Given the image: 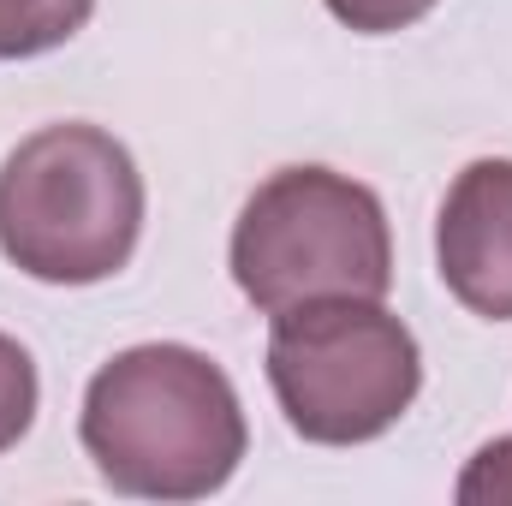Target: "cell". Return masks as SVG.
I'll return each instance as SVG.
<instances>
[{"mask_svg":"<svg viewBox=\"0 0 512 506\" xmlns=\"http://www.w3.org/2000/svg\"><path fill=\"white\" fill-rule=\"evenodd\" d=\"M78 441L96 477L137 501H203L233 483L251 429L227 370L197 346H131L84 387Z\"/></svg>","mask_w":512,"mask_h":506,"instance_id":"cell-1","label":"cell"},{"mask_svg":"<svg viewBox=\"0 0 512 506\" xmlns=\"http://www.w3.org/2000/svg\"><path fill=\"white\" fill-rule=\"evenodd\" d=\"M143 233V173L102 126L30 131L0 161V256L48 286L120 274Z\"/></svg>","mask_w":512,"mask_h":506,"instance_id":"cell-2","label":"cell"},{"mask_svg":"<svg viewBox=\"0 0 512 506\" xmlns=\"http://www.w3.org/2000/svg\"><path fill=\"white\" fill-rule=\"evenodd\" d=\"M233 280L262 316L322 298H387L393 233L382 197L334 167H280L233 227Z\"/></svg>","mask_w":512,"mask_h":506,"instance_id":"cell-3","label":"cell"},{"mask_svg":"<svg viewBox=\"0 0 512 506\" xmlns=\"http://www.w3.org/2000/svg\"><path fill=\"white\" fill-rule=\"evenodd\" d=\"M268 387L304 441L364 447L411 411L423 352L382 298H322L274 316Z\"/></svg>","mask_w":512,"mask_h":506,"instance_id":"cell-4","label":"cell"},{"mask_svg":"<svg viewBox=\"0 0 512 506\" xmlns=\"http://www.w3.org/2000/svg\"><path fill=\"white\" fill-rule=\"evenodd\" d=\"M435 262L447 292L489 322H512V161H471L435 221Z\"/></svg>","mask_w":512,"mask_h":506,"instance_id":"cell-5","label":"cell"},{"mask_svg":"<svg viewBox=\"0 0 512 506\" xmlns=\"http://www.w3.org/2000/svg\"><path fill=\"white\" fill-rule=\"evenodd\" d=\"M96 0H0V60H36L66 48L90 24Z\"/></svg>","mask_w":512,"mask_h":506,"instance_id":"cell-6","label":"cell"},{"mask_svg":"<svg viewBox=\"0 0 512 506\" xmlns=\"http://www.w3.org/2000/svg\"><path fill=\"white\" fill-rule=\"evenodd\" d=\"M36 399H42V381H36L30 352H24L12 334H0V453L18 447V441L30 435V423H36Z\"/></svg>","mask_w":512,"mask_h":506,"instance_id":"cell-7","label":"cell"},{"mask_svg":"<svg viewBox=\"0 0 512 506\" xmlns=\"http://www.w3.org/2000/svg\"><path fill=\"white\" fill-rule=\"evenodd\" d=\"M328 12L358 36H393L435 12V0H328Z\"/></svg>","mask_w":512,"mask_h":506,"instance_id":"cell-8","label":"cell"}]
</instances>
